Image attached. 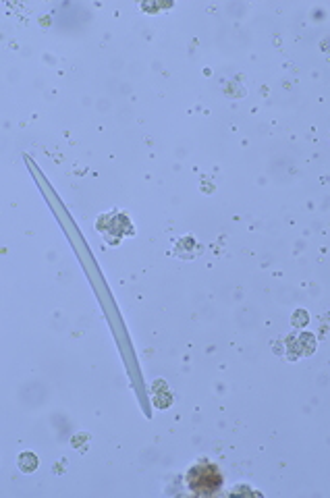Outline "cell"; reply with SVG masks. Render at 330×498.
I'll use <instances>...</instances> for the list:
<instances>
[{
  "instance_id": "cell-1",
  "label": "cell",
  "mask_w": 330,
  "mask_h": 498,
  "mask_svg": "<svg viewBox=\"0 0 330 498\" xmlns=\"http://www.w3.org/2000/svg\"><path fill=\"white\" fill-rule=\"evenodd\" d=\"M187 482H189V488L195 494H214L222 486V476H220L218 467L214 463L199 461L189 469Z\"/></svg>"
},
{
  "instance_id": "cell-2",
  "label": "cell",
  "mask_w": 330,
  "mask_h": 498,
  "mask_svg": "<svg viewBox=\"0 0 330 498\" xmlns=\"http://www.w3.org/2000/svg\"><path fill=\"white\" fill-rule=\"evenodd\" d=\"M19 469L25 471V474H32L38 469V457L34 453H23L19 457Z\"/></svg>"
},
{
  "instance_id": "cell-3",
  "label": "cell",
  "mask_w": 330,
  "mask_h": 498,
  "mask_svg": "<svg viewBox=\"0 0 330 498\" xmlns=\"http://www.w3.org/2000/svg\"><path fill=\"white\" fill-rule=\"evenodd\" d=\"M308 324V311L306 309H297L293 314V326H306Z\"/></svg>"
}]
</instances>
